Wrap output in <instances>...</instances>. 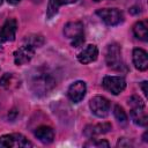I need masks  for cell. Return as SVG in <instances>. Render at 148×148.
<instances>
[{
    "label": "cell",
    "instance_id": "6da1fadb",
    "mask_svg": "<svg viewBox=\"0 0 148 148\" xmlns=\"http://www.w3.org/2000/svg\"><path fill=\"white\" fill-rule=\"evenodd\" d=\"M64 34L67 38L72 39V46L77 47L83 44L84 42V32H83V24L82 22L75 21L69 22L64 28Z\"/></svg>",
    "mask_w": 148,
    "mask_h": 148
},
{
    "label": "cell",
    "instance_id": "7a4b0ae2",
    "mask_svg": "<svg viewBox=\"0 0 148 148\" xmlns=\"http://www.w3.org/2000/svg\"><path fill=\"white\" fill-rule=\"evenodd\" d=\"M54 80L46 73H39L31 81L32 90L36 94H47L54 87Z\"/></svg>",
    "mask_w": 148,
    "mask_h": 148
},
{
    "label": "cell",
    "instance_id": "3957f363",
    "mask_svg": "<svg viewBox=\"0 0 148 148\" xmlns=\"http://www.w3.org/2000/svg\"><path fill=\"white\" fill-rule=\"evenodd\" d=\"M105 60L109 67L118 71L124 65L121 62V49L117 43H112L108 45L106 52H105Z\"/></svg>",
    "mask_w": 148,
    "mask_h": 148
},
{
    "label": "cell",
    "instance_id": "277c9868",
    "mask_svg": "<svg viewBox=\"0 0 148 148\" xmlns=\"http://www.w3.org/2000/svg\"><path fill=\"white\" fill-rule=\"evenodd\" d=\"M102 21L108 25H117L123 22V13L117 8H102L96 12Z\"/></svg>",
    "mask_w": 148,
    "mask_h": 148
},
{
    "label": "cell",
    "instance_id": "5b68a950",
    "mask_svg": "<svg viewBox=\"0 0 148 148\" xmlns=\"http://www.w3.org/2000/svg\"><path fill=\"white\" fill-rule=\"evenodd\" d=\"M90 110L99 118H105L110 111V102L103 96H94L89 102Z\"/></svg>",
    "mask_w": 148,
    "mask_h": 148
},
{
    "label": "cell",
    "instance_id": "8992f818",
    "mask_svg": "<svg viewBox=\"0 0 148 148\" xmlns=\"http://www.w3.org/2000/svg\"><path fill=\"white\" fill-rule=\"evenodd\" d=\"M102 84L105 90L113 95H119L126 88V81L121 76H105Z\"/></svg>",
    "mask_w": 148,
    "mask_h": 148
},
{
    "label": "cell",
    "instance_id": "52a82bcc",
    "mask_svg": "<svg viewBox=\"0 0 148 148\" xmlns=\"http://www.w3.org/2000/svg\"><path fill=\"white\" fill-rule=\"evenodd\" d=\"M35 54V47L29 44H23L14 52V61L16 65H23L29 62Z\"/></svg>",
    "mask_w": 148,
    "mask_h": 148
},
{
    "label": "cell",
    "instance_id": "ba28073f",
    "mask_svg": "<svg viewBox=\"0 0 148 148\" xmlns=\"http://www.w3.org/2000/svg\"><path fill=\"white\" fill-rule=\"evenodd\" d=\"M17 22L14 18H8L0 28V42H12L15 39Z\"/></svg>",
    "mask_w": 148,
    "mask_h": 148
},
{
    "label": "cell",
    "instance_id": "9c48e42d",
    "mask_svg": "<svg viewBox=\"0 0 148 148\" xmlns=\"http://www.w3.org/2000/svg\"><path fill=\"white\" fill-rule=\"evenodd\" d=\"M87 91V86L83 81H75L74 83H72L67 90V95L68 98L74 102V103H79L83 99L84 95Z\"/></svg>",
    "mask_w": 148,
    "mask_h": 148
},
{
    "label": "cell",
    "instance_id": "30bf717a",
    "mask_svg": "<svg viewBox=\"0 0 148 148\" xmlns=\"http://www.w3.org/2000/svg\"><path fill=\"white\" fill-rule=\"evenodd\" d=\"M97 57H98V49L96 47V45L89 44L77 54V60L81 64H89L95 61Z\"/></svg>",
    "mask_w": 148,
    "mask_h": 148
},
{
    "label": "cell",
    "instance_id": "8fae6325",
    "mask_svg": "<svg viewBox=\"0 0 148 148\" xmlns=\"http://www.w3.org/2000/svg\"><path fill=\"white\" fill-rule=\"evenodd\" d=\"M111 124L109 123H101V124H96V125H88L86 126L83 133L87 138H95L97 135H101V134H104V133H108L110 130H111Z\"/></svg>",
    "mask_w": 148,
    "mask_h": 148
},
{
    "label": "cell",
    "instance_id": "7c38bea8",
    "mask_svg": "<svg viewBox=\"0 0 148 148\" xmlns=\"http://www.w3.org/2000/svg\"><path fill=\"white\" fill-rule=\"evenodd\" d=\"M35 136L42 143L47 145V143H51L54 140V131H53L52 127L46 126V125H43V126H39V127L36 128Z\"/></svg>",
    "mask_w": 148,
    "mask_h": 148
},
{
    "label": "cell",
    "instance_id": "4fadbf2b",
    "mask_svg": "<svg viewBox=\"0 0 148 148\" xmlns=\"http://www.w3.org/2000/svg\"><path fill=\"white\" fill-rule=\"evenodd\" d=\"M133 62L136 69L146 71L148 68V56L147 52L142 49H134L133 50Z\"/></svg>",
    "mask_w": 148,
    "mask_h": 148
},
{
    "label": "cell",
    "instance_id": "5bb4252c",
    "mask_svg": "<svg viewBox=\"0 0 148 148\" xmlns=\"http://www.w3.org/2000/svg\"><path fill=\"white\" fill-rule=\"evenodd\" d=\"M131 117H132V120L134 121V124H136L139 126H146L148 123V117L145 111V105L132 108Z\"/></svg>",
    "mask_w": 148,
    "mask_h": 148
},
{
    "label": "cell",
    "instance_id": "9a60e30c",
    "mask_svg": "<svg viewBox=\"0 0 148 148\" xmlns=\"http://www.w3.org/2000/svg\"><path fill=\"white\" fill-rule=\"evenodd\" d=\"M77 0H50L49 6H47V17L51 18L52 16H54L60 6L68 5V3H74Z\"/></svg>",
    "mask_w": 148,
    "mask_h": 148
},
{
    "label": "cell",
    "instance_id": "2e32d148",
    "mask_svg": "<svg viewBox=\"0 0 148 148\" xmlns=\"http://www.w3.org/2000/svg\"><path fill=\"white\" fill-rule=\"evenodd\" d=\"M133 32L136 38H139L143 42H146L148 39V28H147L146 22H143V21H139L134 24Z\"/></svg>",
    "mask_w": 148,
    "mask_h": 148
},
{
    "label": "cell",
    "instance_id": "e0dca14e",
    "mask_svg": "<svg viewBox=\"0 0 148 148\" xmlns=\"http://www.w3.org/2000/svg\"><path fill=\"white\" fill-rule=\"evenodd\" d=\"M15 147V140L13 134H5L0 136V148H12Z\"/></svg>",
    "mask_w": 148,
    "mask_h": 148
},
{
    "label": "cell",
    "instance_id": "ac0fdd59",
    "mask_svg": "<svg viewBox=\"0 0 148 148\" xmlns=\"http://www.w3.org/2000/svg\"><path fill=\"white\" fill-rule=\"evenodd\" d=\"M25 43L34 46V47H39L44 43V38L40 35H35V36H29L25 38Z\"/></svg>",
    "mask_w": 148,
    "mask_h": 148
},
{
    "label": "cell",
    "instance_id": "d6986e66",
    "mask_svg": "<svg viewBox=\"0 0 148 148\" xmlns=\"http://www.w3.org/2000/svg\"><path fill=\"white\" fill-rule=\"evenodd\" d=\"M113 114L116 117V119L119 121V123H126L127 121V114L126 112L124 111V109L120 106V105H116L114 109H113Z\"/></svg>",
    "mask_w": 148,
    "mask_h": 148
},
{
    "label": "cell",
    "instance_id": "ffe728a7",
    "mask_svg": "<svg viewBox=\"0 0 148 148\" xmlns=\"http://www.w3.org/2000/svg\"><path fill=\"white\" fill-rule=\"evenodd\" d=\"M14 135V140H15V147H31V142L28 141V139H25L22 134H13Z\"/></svg>",
    "mask_w": 148,
    "mask_h": 148
},
{
    "label": "cell",
    "instance_id": "44dd1931",
    "mask_svg": "<svg viewBox=\"0 0 148 148\" xmlns=\"http://www.w3.org/2000/svg\"><path fill=\"white\" fill-rule=\"evenodd\" d=\"M86 147H109V142L105 140H92L90 138V141L84 145Z\"/></svg>",
    "mask_w": 148,
    "mask_h": 148
},
{
    "label": "cell",
    "instance_id": "7402d4cb",
    "mask_svg": "<svg viewBox=\"0 0 148 148\" xmlns=\"http://www.w3.org/2000/svg\"><path fill=\"white\" fill-rule=\"evenodd\" d=\"M128 104L131 105V108H134V106H141V105H145V103L142 102V99L138 96H132L130 99H128Z\"/></svg>",
    "mask_w": 148,
    "mask_h": 148
},
{
    "label": "cell",
    "instance_id": "603a6c76",
    "mask_svg": "<svg viewBox=\"0 0 148 148\" xmlns=\"http://www.w3.org/2000/svg\"><path fill=\"white\" fill-rule=\"evenodd\" d=\"M12 77H13V75H12V74H9V73L5 74V75L0 79V84H1V86H3V87H8V86H9V83H10Z\"/></svg>",
    "mask_w": 148,
    "mask_h": 148
},
{
    "label": "cell",
    "instance_id": "cb8c5ba5",
    "mask_svg": "<svg viewBox=\"0 0 148 148\" xmlns=\"http://www.w3.org/2000/svg\"><path fill=\"white\" fill-rule=\"evenodd\" d=\"M141 88H142V91H143L145 96H147V95H148V90H147V82H146V81H143V82L141 83Z\"/></svg>",
    "mask_w": 148,
    "mask_h": 148
},
{
    "label": "cell",
    "instance_id": "d4e9b609",
    "mask_svg": "<svg viewBox=\"0 0 148 148\" xmlns=\"http://www.w3.org/2000/svg\"><path fill=\"white\" fill-rule=\"evenodd\" d=\"M8 1V3H10V5H17L21 0H7Z\"/></svg>",
    "mask_w": 148,
    "mask_h": 148
},
{
    "label": "cell",
    "instance_id": "484cf974",
    "mask_svg": "<svg viewBox=\"0 0 148 148\" xmlns=\"http://www.w3.org/2000/svg\"><path fill=\"white\" fill-rule=\"evenodd\" d=\"M1 3H2V0H0V5H1Z\"/></svg>",
    "mask_w": 148,
    "mask_h": 148
},
{
    "label": "cell",
    "instance_id": "4316f807",
    "mask_svg": "<svg viewBox=\"0 0 148 148\" xmlns=\"http://www.w3.org/2000/svg\"><path fill=\"white\" fill-rule=\"evenodd\" d=\"M94 1H101V0H94Z\"/></svg>",
    "mask_w": 148,
    "mask_h": 148
}]
</instances>
